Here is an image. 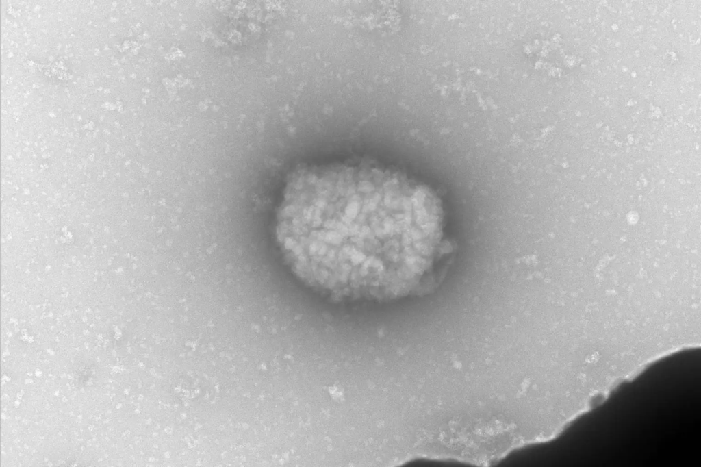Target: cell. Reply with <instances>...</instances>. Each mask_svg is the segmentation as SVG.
<instances>
[{"label":"cell","instance_id":"1","mask_svg":"<svg viewBox=\"0 0 701 467\" xmlns=\"http://www.w3.org/2000/svg\"><path fill=\"white\" fill-rule=\"evenodd\" d=\"M443 214L429 188L371 166L301 168L278 237L297 275L336 299H392L435 286Z\"/></svg>","mask_w":701,"mask_h":467}]
</instances>
